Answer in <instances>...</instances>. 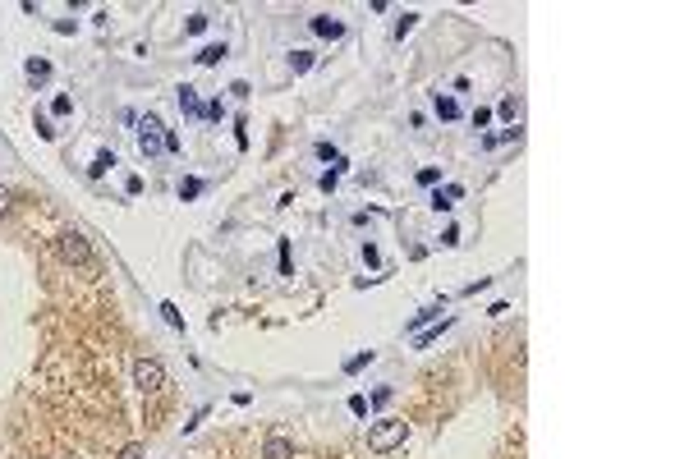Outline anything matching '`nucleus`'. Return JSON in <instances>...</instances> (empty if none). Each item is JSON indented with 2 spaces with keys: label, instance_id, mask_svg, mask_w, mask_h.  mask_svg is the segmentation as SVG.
Here are the masks:
<instances>
[{
  "label": "nucleus",
  "instance_id": "16",
  "mask_svg": "<svg viewBox=\"0 0 689 459\" xmlns=\"http://www.w3.org/2000/svg\"><path fill=\"white\" fill-rule=\"evenodd\" d=\"M308 65H313V55H308V51H299V55H295V74H304Z\"/></svg>",
  "mask_w": 689,
  "mask_h": 459
},
{
  "label": "nucleus",
  "instance_id": "4",
  "mask_svg": "<svg viewBox=\"0 0 689 459\" xmlns=\"http://www.w3.org/2000/svg\"><path fill=\"white\" fill-rule=\"evenodd\" d=\"M138 147H142L147 156H156V152L165 147V138H161V120H156V115H147V120L138 124Z\"/></svg>",
  "mask_w": 689,
  "mask_h": 459
},
{
  "label": "nucleus",
  "instance_id": "10",
  "mask_svg": "<svg viewBox=\"0 0 689 459\" xmlns=\"http://www.w3.org/2000/svg\"><path fill=\"white\" fill-rule=\"evenodd\" d=\"M46 74H51V65H46V60H28V78H33V83H42Z\"/></svg>",
  "mask_w": 689,
  "mask_h": 459
},
{
  "label": "nucleus",
  "instance_id": "2",
  "mask_svg": "<svg viewBox=\"0 0 689 459\" xmlns=\"http://www.w3.org/2000/svg\"><path fill=\"white\" fill-rule=\"evenodd\" d=\"M60 257L74 262V266H92V248H88V239H83L78 230H65V234H60Z\"/></svg>",
  "mask_w": 689,
  "mask_h": 459
},
{
  "label": "nucleus",
  "instance_id": "15",
  "mask_svg": "<svg viewBox=\"0 0 689 459\" xmlns=\"http://www.w3.org/2000/svg\"><path fill=\"white\" fill-rule=\"evenodd\" d=\"M161 313H165V322H170V326H184V317L175 313V303H161Z\"/></svg>",
  "mask_w": 689,
  "mask_h": 459
},
{
  "label": "nucleus",
  "instance_id": "11",
  "mask_svg": "<svg viewBox=\"0 0 689 459\" xmlns=\"http://www.w3.org/2000/svg\"><path fill=\"white\" fill-rule=\"evenodd\" d=\"M437 110H441V120H455V115H459V101H455V97H441Z\"/></svg>",
  "mask_w": 689,
  "mask_h": 459
},
{
  "label": "nucleus",
  "instance_id": "9",
  "mask_svg": "<svg viewBox=\"0 0 689 459\" xmlns=\"http://www.w3.org/2000/svg\"><path fill=\"white\" fill-rule=\"evenodd\" d=\"M221 55H225V46H202V51H198V65H216Z\"/></svg>",
  "mask_w": 689,
  "mask_h": 459
},
{
  "label": "nucleus",
  "instance_id": "8",
  "mask_svg": "<svg viewBox=\"0 0 689 459\" xmlns=\"http://www.w3.org/2000/svg\"><path fill=\"white\" fill-rule=\"evenodd\" d=\"M179 110H188V115H202V101H198L193 88H179Z\"/></svg>",
  "mask_w": 689,
  "mask_h": 459
},
{
  "label": "nucleus",
  "instance_id": "19",
  "mask_svg": "<svg viewBox=\"0 0 689 459\" xmlns=\"http://www.w3.org/2000/svg\"><path fill=\"white\" fill-rule=\"evenodd\" d=\"M120 459H142V446H124V450H120Z\"/></svg>",
  "mask_w": 689,
  "mask_h": 459
},
{
  "label": "nucleus",
  "instance_id": "3",
  "mask_svg": "<svg viewBox=\"0 0 689 459\" xmlns=\"http://www.w3.org/2000/svg\"><path fill=\"white\" fill-rule=\"evenodd\" d=\"M133 382H138L142 391H161L165 386V368L156 359H133Z\"/></svg>",
  "mask_w": 689,
  "mask_h": 459
},
{
  "label": "nucleus",
  "instance_id": "1",
  "mask_svg": "<svg viewBox=\"0 0 689 459\" xmlns=\"http://www.w3.org/2000/svg\"><path fill=\"white\" fill-rule=\"evenodd\" d=\"M405 437H409V427L400 423V418H382V423L368 432V450L372 455H391L395 446H405Z\"/></svg>",
  "mask_w": 689,
  "mask_h": 459
},
{
  "label": "nucleus",
  "instance_id": "5",
  "mask_svg": "<svg viewBox=\"0 0 689 459\" xmlns=\"http://www.w3.org/2000/svg\"><path fill=\"white\" fill-rule=\"evenodd\" d=\"M262 455L267 459H295V441H290V437H267Z\"/></svg>",
  "mask_w": 689,
  "mask_h": 459
},
{
  "label": "nucleus",
  "instance_id": "17",
  "mask_svg": "<svg viewBox=\"0 0 689 459\" xmlns=\"http://www.w3.org/2000/svg\"><path fill=\"white\" fill-rule=\"evenodd\" d=\"M51 110H55V115H69V110H74V101H69V97H55Z\"/></svg>",
  "mask_w": 689,
  "mask_h": 459
},
{
  "label": "nucleus",
  "instance_id": "14",
  "mask_svg": "<svg viewBox=\"0 0 689 459\" xmlns=\"http://www.w3.org/2000/svg\"><path fill=\"white\" fill-rule=\"evenodd\" d=\"M414 23H418V14H405V19L395 23V37H405V33H414Z\"/></svg>",
  "mask_w": 689,
  "mask_h": 459
},
{
  "label": "nucleus",
  "instance_id": "6",
  "mask_svg": "<svg viewBox=\"0 0 689 459\" xmlns=\"http://www.w3.org/2000/svg\"><path fill=\"white\" fill-rule=\"evenodd\" d=\"M313 33L336 42V37H345V23H336V19H313Z\"/></svg>",
  "mask_w": 689,
  "mask_h": 459
},
{
  "label": "nucleus",
  "instance_id": "7",
  "mask_svg": "<svg viewBox=\"0 0 689 459\" xmlns=\"http://www.w3.org/2000/svg\"><path fill=\"white\" fill-rule=\"evenodd\" d=\"M455 197H464V188H459V184H450V188H441V193L432 197V207H437V211H446V207H455Z\"/></svg>",
  "mask_w": 689,
  "mask_h": 459
},
{
  "label": "nucleus",
  "instance_id": "18",
  "mask_svg": "<svg viewBox=\"0 0 689 459\" xmlns=\"http://www.w3.org/2000/svg\"><path fill=\"white\" fill-rule=\"evenodd\" d=\"M202 193V179H184V197H198Z\"/></svg>",
  "mask_w": 689,
  "mask_h": 459
},
{
  "label": "nucleus",
  "instance_id": "12",
  "mask_svg": "<svg viewBox=\"0 0 689 459\" xmlns=\"http://www.w3.org/2000/svg\"><path fill=\"white\" fill-rule=\"evenodd\" d=\"M110 165H115V156H110V152H97V161H92V175H106Z\"/></svg>",
  "mask_w": 689,
  "mask_h": 459
},
{
  "label": "nucleus",
  "instance_id": "20",
  "mask_svg": "<svg viewBox=\"0 0 689 459\" xmlns=\"http://www.w3.org/2000/svg\"><path fill=\"white\" fill-rule=\"evenodd\" d=\"M5 211H10V193H5V188H0V216H5Z\"/></svg>",
  "mask_w": 689,
  "mask_h": 459
},
{
  "label": "nucleus",
  "instance_id": "13",
  "mask_svg": "<svg viewBox=\"0 0 689 459\" xmlns=\"http://www.w3.org/2000/svg\"><path fill=\"white\" fill-rule=\"evenodd\" d=\"M446 326H450V322H446ZM446 326H441V331H446ZM441 331H418V336H414V345H418V349H427V345H432V340H437Z\"/></svg>",
  "mask_w": 689,
  "mask_h": 459
}]
</instances>
